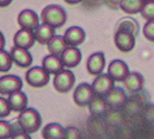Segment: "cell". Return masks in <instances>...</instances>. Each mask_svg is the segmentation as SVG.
Returning <instances> with one entry per match:
<instances>
[{"label":"cell","instance_id":"cell-12","mask_svg":"<svg viewBox=\"0 0 154 139\" xmlns=\"http://www.w3.org/2000/svg\"><path fill=\"white\" fill-rule=\"evenodd\" d=\"M63 64L66 68H74L82 61V53L77 47L67 46L60 56Z\"/></svg>","mask_w":154,"mask_h":139},{"label":"cell","instance_id":"cell-9","mask_svg":"<svg viewBox=\"0 0 154 139\" xmlns=\"http://www.w3.org/2000/svg\"><path fill=\"white\" fill-rule=\"evenodd\" d=\"M10 55H11L14 64L17 66L20 67V68H27L32 64V55L28 51V49H25V48L14 45L10 51Z\"/></svg>","mask_w":154,"mask_h":139},{"label":"cell","instance_id":"cell-30","mask_svg":"<svg viewBox=\"0 0 154 139\" xmlns=\"http://www.w3.org/2000/svg\"><path fill=\"white\" fill-rule=\"evenodd\" d=\"M12 138V125L7 121L0 120V139Z\"/></svg>","mask_w":154,"mask_h":139},{"label":"cell","instance_id":"cell-37","mask_svg":"<svg viewBox=\"0 0 154 139\" xmlns=\"http://www.w3.org/2000/svg\"><path fill=\"white\" fill-rule=\"evenodd\" d=\"M144 1H151V0H144Z\"/></svg>","mask_w":154,"mask_h":139},{"label":"cell","instance_id":"cell-38","mask_svg":"<svg viewBox=\"0 0 154 139\" xmlns=\"http://www.w3.org/2000/svg\"><path fill=\"white\" fill-rule=\"evenodd\" d=\"M152 1H154V0H152Z\"/></svg>","mask_w":154,"mask_h":139},{"label":"cell","instance_id":"cell-27","mask_svg":"<svg viewBox=\"0 0 154 139\" xmlns=\"http://www.w3.org/2000/svg\"><path fill=\"white\" fill-rule=\"evenodd\" d=\"M141 16L146 21L154 19V1H146L141 10Z\"/></svg>","mask_w":154,"mask_h":139},{"label":"cell","instance_id":"cell-23","mask_svg":"<svg viewBox=\"0 0 154 139\" xmlns=\"http://www.w3.org/2000/svg\"><path fill=\"white\" fill-rule=\"evenodd\" d=\"M48 52L52 55L61 56L62 53L67 47L66 42L64 40V37L62 36H54L47 43Z\"/></svg>","mask_w":154,"mask_h":139},{"label":"cell","instance_id":"cell-7","mask_svg":"<svg viewBox=\"0 0 154 139\" xmlns=\"http://www.w3.org/2000/svg\"><path fill=\"white\" fill-rule=\"evenodd\" d=\"M115 86V81L111 76L107 74L101 73L96 76V78L94 80L91 84V87L95 95L104 96L107 94L109 91Z\"/></svg>","mask_w":154,"mask_h":139},{"label":"cell","instance_id":"cell-29","mask_svg":"<svg viewBox=\"0 0 154 139\" xmlns=\"http://www.w3.org/2000/svg\"><path fill=\"white\" fill-rule=\"evenodd\" d=\"M143 35L150 42H154V19L153 20H148L144 24L143 29Z\"/></svg>","mask_w":154,"mask_h":139},{"label":"cell","instance_id":"cell-15","mask_svg":"<svg viewBox=\"0 0 154 139\" xmlns=\"http://www.w3.org/2000/svg\"><path fill=\"white\" fill-rule=\"evenodd\" d=\"M85 38L86 33L79 26H72L69 28L64 35V40L66 42L67 46H79L85 41Z\"/></svg>","mask_w":154,"mask_h":139},{"label":"cell","instance_id":"cell-5","mask_svg":"<svg viewBox=\"0 0 154 139\" xmlns=\"http://www.w3.org/2000/svg\"><path fill=\"white\" fill-rule=\"evenodd\" d=\"M114 42L118 50L122 53H129L134 49L136 45V36L128 32L116 31Z\"/></svg>","mask_w":154,"mask_h":139},{"label":"cell","instance_id":"cell-22","mask_svg":"<svg viewBox=\"0 0 154 139\" xmlns=\"http://www.w3.org/2000/svg\"><path fill=\"white\" fill-rule=\"evenodd\" d=\"M139 30H140V26L138 21L132 17H124L122 19H120L117 27H116V31L128 32L133 34L136 37L139 34Z\"/></svg>","mask_w":154,"mask_h":139},{"label":"cell","instance_id":"cell-33","mask_svg":"<svg viewBox=\"0 0 154 139\" xmlns=\"http://www.w3.org/2000/svg\"><path fill=\"white\" fill-rule=\"evenodd\" d=\"M104 3L111 9H118L119 8V4L122 0H103Z\"/></svg>","mask_w":154,"mask_h":139},{"label":"cell","instance_id":"cell-21","mask_svg":"<svg viewBox=\"0 0 154 139\" xmlns=\"http://www.w3.org/2000/svg\"><path fill=\"white\" fill-rule=\"evenodd\" d=\"M65 129L60 124L51 123L43 128L42 135L45 139H63L65 135Z\"/></svg>","mask_w":154,"mask_h":139},{"label":"cell","instance_id":"cell-26","mask_svg":"<svg viewBox=\"0 0 154 139\" xmlns=\"http://www.w3.org/2000/svg\"><path fill=\"white\" fill-rule=\"evenodd\" d=\"M13 61L10 53L4 49L0 50V72H8L12 68Z\"/></svg>","mask_w":154,"mask_h":139},{"label":"cell","instance_id":"cell-35","mask_svg":"<svg viewBox=\"0 0 154 139\" xmlns=\"http://www.w3.org/2000/svg\"><path fill=\"white\" fill-rule=\"evenodd\" d=\"M4 46H5V37L3 34L0 32V50L4 49Z\"/></svg>","mask_w":154,"mask_h":139},{"label":"cell","instance_id":"cell-20","mask_svg":"<svg viewBox=\"0 0 154 139\" xmlns=\"http://www.w3.org/2000/svg\"><path fill=\"white\" fill-rule=\"evenodd\" d=\"M42 65L50 75L51 74L55 75L57 73H59L65 67L64 64H63L61 58L59 56L52 55V54L43 58V60L42 61Z\"/></svg>","mask_w":154,"mask_h":139},{"label":"cell","instance_id":"cell-34","mask_svg":"<svg viewBox=\"0 0 154 139\" xmlns=\"http://www.w3.org/2000/svg\"><path fill=\"white\" fill-rule=\"evenodd\" d=\"M13 2V0H0V8L8 7Z\"/></svg>","mask_w":154,"mask_h":139},{"label":"cell","instance_id":"cell-13","mask_svg":"<svg viewBox=\"0 0 154 139\" xmlns=\"http://www.w3.org/2000/svg\"><path fill=\"white\" fill-rule=\"evenodd\" d=\"M129 72L126 62L122 60H114L108 66V75L112 77L115 81H122Z\"/></svg>","mask_w":154,"mask_h":139},{"label":"cell","instance_id":"cell-14","mask_svg":"<svg viewBox=\"0 0 154 139\" xmlns=\"http://www.w3.org/2000/svg\"><path fill=\"white\" fill-rule=\"evenodd\" d=\"M35 37H34L33 30L21 28L14 36V44L18 47L30 49L35 44Z\"/></svg>","mask_w":154,"mask_h":139},{"label":"cell","instance_id":"cell-24","mask_svg":"<svg viewBox=\"0 0 154 139\" xmlns=\"http://www.w3.org/2000/svg\"><path fill=\"white\" fill-rule=\"evenodd\" d=\"M144 2H146L144 0H122L119 8L125 13L136 14L141 12Z\"/></svg>","mask_w":154,"mask_h":139},{"label":"cell","instance_id":"cell-36","mask_svg":"<svg viewBox=\"0 0 154 139\" xmlns=\"http://www.w3.org/2000/svg\"><path fill=\"white\" fill-rule=\"evenodd\" d=\"M64 1L69 5H76V4L81 3L83 0H64Z\"/></svg>","mask_w":154,"mask_h":139},{"label":"cell","instance_id":"cell-10","mask_svg":"<svg viewBox=\"0 0 154 139\" xmlns=\"http://www.w3.org/2000/svg\"><path fill=\"white\" fill-rule=\"evenodd\" d=\"M22 81L17 76L5 75L0 78V94L10 95L14 91L21 90Z\"/></svg>","mask_w":154,"mask_h":139},{"label":"cell","instance_id":"cell-31","mask_svg":"<svg viewBox=\"0 0 154 139\" xmlns=\"http://www.w3.org/2000/svg\"><path fill=\"white\" fill-rule=\"evenodd\" d=\"M11 111H12V109L10 108L8 100L0 97V118H5L9 116V114L11 113Z\"/></svg>","mask_w":154,"mask_h":139},{"label":"cell","instance_id":"cell-32","mask_svg":"<svg viewBox=\"0 0 154 139\" xmlns=\"http://www.w3.org/2000/svg\"><path fill=\"white\" fill-rule=\"evenodd\" d=\"M64 138L66 139H77L80 138V132L78 131V129H76L74 127H69L65 129V135Z\"/></svg>","mask_w":154,"mask_h":139},{"label":"cell","instance_id":"cell-4","mask_svg":"<svg viewBox=\"0 0 154 139\" xmlns=\"http://www.w3.org/2000/svg\"><path fill=\"white\" fill-rule=\"evenodd\" d=\"M75 76L69 69H63L55 74L53 79V86L59 93H69L75 84Z\"/></svg>","mask_w":154,"mask_h":139},{"label":"cell","instance_id":"cell-3","mask_svg":"<svg viewBox=\"0 0 154 139\" xmlns=\"http://www.w3.org/2000/svg\"><path fill=\"white\" fill-rule=\"evenodd\" d=\"M25 81L32 87H43L49 83L50 74L42 66H34L26 72Z\"/></svg>","mask_w":154,"mask_h":139},{"label":"cell","instance_id":"cell-17","mask_svg":"<svg viewBox=\"0 0 154 139\" xmlns=\"http://www.w3.org/2000/svg\"><path fill=\"white\" fill-rule=\"evenodd\" d=\"M104 100L107 105L112 108H119L126 101V93L122 87L114 86L109 92L104 96Z\"/></svg>","mask_w":154,"mask_h":139},{"label":"cell","instance_id":"cell-6","mask_svg":"<svg viewBox=\"0 0 154 139\" xmlns=\"http://www.w3.org/2000/svg\"><path fill=\"white\" fill-rule=\"evenodd\" d=\"M94 92L91 85L89 84H80L74 90L73 93V101L78 107L84 108L88 107L91 101L93 100Z\"/></svg>","mask_w":154,"mask_h":139},{"label":"cell","instance_id":"cell-2","mask_svg":"<svg viewBox=\"0 0 154 139\" xmlns=\"http://www.w3.org/2000/svg\"><path fill=\"white\" fill-rule=\"evenodd\" d=\"M17 121L24 132L29 134L37 132L41 129L42 123L41 114L33 108H26L20 111V114L17 117Z\"/></svg>","mask_w":154,"mask_h":139},{"label":"cell","instance_id":"cell-25","mask_svg":"<svg viewBox=\"0 0 154 139\" xmlns=\"http://www.w3.org/2000/svg\"><path fill=\"white\" fill-rule=\"evenodd\" d=\"M106 105H107V104H106L103 96L94 94L93 100L91 101L88 107L90 108V112L93 115H101L105 111Z\"/></svg>","mask_w":154,"mask_h":139},{"label":"cell","instance_id":"cell-8","mask_svg":"<svg viewBox=\"0 0 154 139\" xmlns=\"http://www.w3.org/2000/svg\"><path fill=\"white\" fill-rule=\"evenodd\" d=\"M106 65V59L103 52H95L87 60L86 68L91 76H97L103 72Z\"/></svg>","mask_w":154,"mask_h":139},{"label":"cell","instance_id":"cell-16","mask_svg":"<svg viewBox=\"0 0 154 139\" xmlns=\"http://www.w3.org/2000/svg\"><path fill=\"white\" fill-rule=\"evenodd\" d=\"M40 22L36 12L32 10H23L17 16V23L20 28L29 29V30H34Z\"/></svg>","mask_w":154,"mask_h":139},{"label":"cell","instance_id":"cell-19","mask_svg":"<svg viewBox=\"0 0 154 139\" xmlns=\"http://www.w3.org/2000/svg\"><path fill=\"white\" fill-rule=\"evenodd\" d=\"M55 36V29L45 23L38 24L34 29V37L37 42L42 45H45L51 38Z\"/></svg>","mask_w":154,"mask_h":139},{"label":"cell","instance_id":"cell-11","mask_svg":"<svg viewBox=\"0 0 154 139\" xmlns=\"http://www.w3.org/2000/svg\"><path fill=\"white\" fill-rule=\"evenodd\" d=\"M123 86L128 93H137L141 91L144 85V78L143 76L136 71L129 72L128 75L125 77L122 81Z\"/></svg>","mask_w":154,"mask_h":139},{"label":"cell","instance_id":"cell-1","mask_svg":"<svg viewBox=\"0 0 154 139\" xmlns=\"http://www.w3.org/2000/svg\"><path fill=\"white\" fill-rule=\"evenodd\" d=\"M67 19L66 10L60 5H48L42 11L41 20L42 23L50 25L54 29L62 28L65 25Z\"/></svg>","mask_w":154,"mask_h":139},{"label":"cell","instance_id":"cell-18","mask_svg":"<svg viewBox=\"0 0 154 139\" xmlns=\"http://www.w3.org/2000/svg\"><path fill=\"white\" fill-rule=\"evenodd\" d=\"M8 96L9 97L7 100L12 111L20 112L27 108V104H28L27 96L21 90L14 91V92L11 93Z\"/></svg>","mask_w":154,"mask_h":139},{"label":"cell","instance_id":"cell-28","mask_svg":"<svg viewBox=\"0 0 154 139\" xmlns=\"http://www.w3.org/2000/svg\"><path fill=\"white\" fill-rule=\"evenodd\" d=\"M12 125V138H22V139H29L30 135L20 127L18 121H13Z\"/></svg>","mask_w":154,"mask_h":139}]
</instances>
